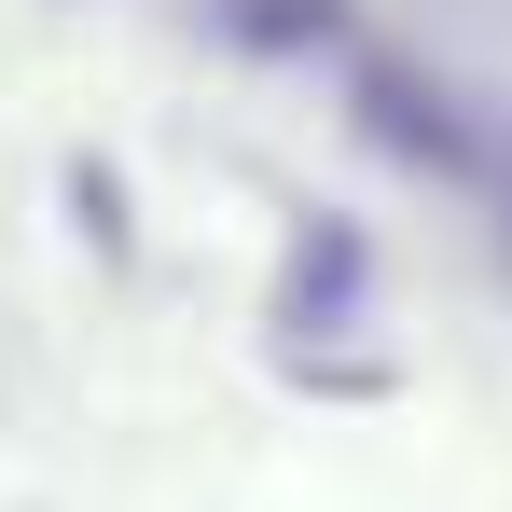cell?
<instances>
[{
  "label": "cell",
  "mask_w": 512,
  "mask_h": 512,
  "mask_svg": "<svg viewBox=\"0 0 512 512\" xmlns=\"http://www.w3.org/2000/svg\"><path fill=\"white\" fill-rule=\"evenodd\" d=\"M374 319V236L346 222V208H305L291 222V250H277V346L305 360V346H333Z\"/></svg>",
  "instance_id": "2"
},
{
  "label": "cell",
  "mask_w": 512,
  "mask_h": 512,
  "mask_svg": "<svg viewBox=\"0 0 512 512\" xmlns=\"http://www.w3.org/2000/svg\"><path fill=\"white\" fill-rule=\"evenodd\" d=\"M70 222L97 236V263H139V222H125V180L97 167V153H70Z\"/></svg>",
  "instance_id": "4"
},
{
  "label": "cell",
  "mask_w": 512,
  "mask_h": 512,
  "mask_svg": "<svg viewBox=\"0 0 512 512\" xmlns=\"http://www.w3.org/2000/svg\"><path fill=\"white\" fill-rule=\"evenodd\" d=\"M346 125H360L388 167H416V180H471L485 167V125L457 111V84H429L402 56H360V70H346Z\"/></svg>",
  "instance_id": "1"
},
{
  "label": "cell",
  "mask_w": 512,
  "mask_h": 512,
  "mask_svg": "<svg viewBox=\"0 0 512 512\" xmlns=\"http://www.w3.org/2000/svg\"><path fill=\"white\" fill-rule=\"evenodd\" d=\"M208 28L236 42V56H346V0H208Z\"/></svg>",
  "instance_id": "3"
}]
</instances>
